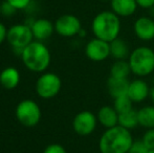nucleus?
Instances as JSON below:
<instances>
[{
    "label": "nucleus",
    "instance_id": "23",
    "mask_svg": "<svg viewBox=\"0 0 154 153\" xmlns=\"http://www.w3.org/2000/svg\"><path fill=\"white\" fill-rule=\"evenodd\" d=\"M142 142L149 150L154 149V128L147 129L142 137Z\"/></svg>",
    "mask_w": 154,
    "mask_h": 153
},
{
    "label": "nucleus",
    "instance_id": "13",
    "mask_svg": "<svg viewBox=\"0 0 154 153\" xmlns=\"http://www.w3.org/2000/svg\"><path fill=\"white\" fill-rule=\"evenodd\" d=\"M29 26L32 29L34 38L40 41L48 39L55 31V24H53L51 21L44 18L37 19Z\"/></svg>",
    "mask_w": 154,
    "mask_h": 153
},
{
    "label": "nucleus",
    "instance_id": "30",
    "mask_svg": "<svg viewBox=\"0 0 154 153\" xmlns=\"http://www.w3.org/2000/svg\"><path fill=\"white\" fill-rule=\"evenodd\" d=\"M149 13H150V17L154 19V6L149 8Z\"/></svg>",
    "mask_w": 154,
    "mask_h": 153
},
{
    "label": "nucleus",
    "instance_id": "28",
    "mask_svg": "<svg viewBox=\"0 0 154 153\" xmlns=\"http://www.w3.org/2000/svg\"><path fill=\"white\" fill-rule=\"evenodd\" d=\"M138 6L143 8H150L154 6V0H135Z\"/></svg>",
    "mask_w": 154,
    "mask_h": 153
},
{
    "label": "nucleus",
    "instance_id": "11",
    "mask_svg": "<svg viewBox=\"0 0 154 153\" xmlns=\"http://www.w3.org/2000/svg\"><path fill=\"white\" fill-rule=\"evenodd\" d=\"M135 36L142 41H151L154 39V19L151 17H140L133 24Z\"/></svg>",
    "mask_w": 154,
    "mask_h": 153
},
{
    "label": "nucleus",
    "instance_id": "4",
    "mask_svg": "<svg viewBox=\"0 0 154 153\" xmlns=\"http://www.w3.org/2000/svg\"><path fill=\"white\" fill-rule=\"evenodd\" d=\"M131 72L137 77L149 76L154 72V50L148 46H140L131 51L128 58Z\"/></svg>",
    "mask_w": 154,
    "mask_h": 153
},
{
    "label": "nucleus",
    "instance_id": "26",
    "mask_svg": "<svg viewBox=\"0 0 154 153\" xmlns=\"http://www.w3.org/2000/svg\"><path fill=\"white\" fill-rule=\"evenodd\" d=\"M6 1L12 4L16 10H23L29 6L32 0H6Z\"/></svg>",
    "mask_w": 154,
    "mask_h": 153
},
{
    "label": "nucleus",
    "instance_id": "8",
    "mask_svg": "<svg viewBox=\"0 0 154 153\" xmlns=\"http://www.w3.org/2000/svg\"><path fill=\"white\" fill-rule=\"evenodd\" d=\"M55 31L58 35L65 38H71L79 35L82 31V24L77 16L65 14L60 16L55 22Z\"/></svg>",
    "mask_w": 154,
    "mask_h": 153
},
{
    "label": "nucleus",
    "instance_id": "27",
    "mask_svg": "<svg viewBox=\"0 0 154 153\" xmlns=\"http://www.w3.org/2000/svg\"><path fill=\"white\" fill-rule=\"evenodd\" d=\"M16 11H17L16 8H15L11 3H8L6 0L3 2V3H2V5H1V13L4 15V16H11V15L14 14Z\"/></svg>",
    "mask_w": 154,
    "mask_h": 153
},
{
    "label": "nucleus",
    "instance_id": "3",
    "mask_svg": "<svg viewBox=\"0 0 154 153\" xmlns=\"http://www.w3.org/2000/svg\"><path fill=\"white\" fill-rule=\"evenodd\" d=\"M22 62L25 67L34 72H43L51 64V51L43 43L32 41L21 53Z\"/></svg>",
    "mask_w": 154,
    "mask_h": 153
},
{
    "label": "nucleus",
    "instance_id": "22",
    "mask_svg": "<svg viewBox=\"0 0 154 153\" xmlns=\"http://www.w3.org/2000/svg\"><path fill=\"white\" fill-rule=\"evenodd\" d=\"M113 108L116 109L119 115H121V113L127 112V111L133 109V102L130 100L128 96H120V98L114 99Z\"/></svg>",
    "mask_w": 154,
    "mask_h": 153
},
{
    "label": "nucleus",
    "instance_id": "31",
    "mask_svg": "<svg viewBox=\"0 0 154 153\" xmlns=\"http://www.w3.org/2000/svg\"><path fill=\"white\" fill-rule=\"evenodd\" d=\"M150 96H151V100L153 102V105H154V87L151 89V92H150Z\"/></svg>",
    "mask_w": 154,
    "mask_h": 153
},
{
    "label": "nucleus",
    "instance_id": "2",
    "mask_svg": "<svg viewBox=\"0 0 154 153\" xmlns=\"http://www.w3.org/2000/svg\"><path fill=\"white\" fill-rule=\"evenodd\" d=\"M91 31L95 38L106 42L116 39L121 32V19L112 11H103L95 15L91 22Z\"/></svg>",
    "mask_w": 154,
    "mask_h": 153
},
{
    "label": "nucleus",
    "instance_id": "16",
    "mask_svg": "<svg viewBox=\"0 0 154 153\" xmlns=\"http://www.w3.org/2000/svg\"><path fill=\"white\" fill-rule=\"evenodd\" d=\"M128 79H119L110 76L107 80V90L108 93L113 99L127 96L128 87H129Z\"/></svg>",
    "mask_w": 154,
    "mask_h": 153
},
{
    "label": "nucleus",
    "instance_id": "7",
    "mask_svg": "<svg viewBox=\"0 0 154 153\" xmlns=\"http://www.w3.org/2000/svg\"><path fill=\"white\" fill-rule=\"evenodd\" d=\"M32 38H34V35H32L29 25L15 24L8 29L6 40L8 44L14 49L20 50L21 53L27 45L32 42Z\"/></svg>",
    "mask_w": 154,
    "mask_h": 153
},
{
    "label": "nucleus",
    "instance_id": "25",
    "mask_svg": "<svg viewBox=\"0 0 154 153\" xmlns=\"http://www.w3.org/2000/svg\"><path fill=\"white\" fill-rule=\"evenodd\" d=\"M43 153H67L65 148L60 144H51L44 149Z\"/></svg>",
    "mask_w": 154,
    "mask_h": 153
},
{
    "label": "nucleus",
    "instance_id": "18",
    "mask_svg": "<svg viewBox=\"0 0 154 153\" xmlns=\"http://www.w3.org/2000/svg\"><path fill=\"white\" fill-rule=\"evenodd\" d=\"M109 44L110 56L112 58H114L116 60H128L131 51H130L127 42L124 39L118 37L113 41H111Z\"/></svg>",
    "mask_w": 154,
    "mask_h": 153
},
{
    "label": "nucleus",
    "instance_id": "14",
    "mask_svg": "<svg viewBox=\"0 0 154 153\" xmlns=\"http://www.w3.org/2000/svg\"><path fill=\"white\" fill-rule=\"evenodd\" d=\"M97 122L105 129H109L119 125V113L113 106H103L97 111Z\"/></svg>",
    "mask_w": 154,
    "mask_h": 153
},
{
    "label": "nucleus",
    "instance_id": "19",
    "mask_svg": "<svg viewBox=\"0 0 154 153\" xmlns=\"http://www.w3.org/2000/svg\"><path fill=\"white\" fill-rule=\"evenodd\" d=\"M138 125L146 129L154 128V105L145 106L137 110Z\"/></svg>",
    "mask_w": 154,
    "mask_h": 153
},
{
    "label": "nucleus",
    "instance_id": "15",
    "mask_svg": "<svg viewBox=\"0 0 154 153\" xmlns=\"http://www.w3.org/2000/svg\"><path fill=\"white\" fill-rule=\"evenodd\" d=\"M111 11L119 17H129L135 13L137 3L135 0H111Z\"/></svg>",
    "mask_w": 154,
    "mask_h": 153
},
{
    "label": "nucleus",
    "instance_id": "10",
    "mask_svg": "<svg viewBox=\"0 0 154 153\" xmlns=\"http://www.w3.org/2000/svg\"><path fill=\"white\" fill-rule=\"evenodd\" d=\"M86 57L93 62L105 61L110 57V44L99 38H93L85 46Z\"/></svg>",
    "mask_w": 154,
    "mask_h": 153
},
{
    "label": "nucleus",
    "instance_id": "1",
    "mask_svg": "<svg viewBox=\"0 0 154 153\" xmlns=\"http://www.w3.org/2000/svg\"><path fill=\"white\" fill-rule=\"evenodd\" d=\"M133 142L130 130L118 125L106 129L101 135L99 150L101 153H128Z\"/></svg>",
    "mask_w": 154,
    "mask_h": 153
},
{
    "label": "nucleus",
    "instance_id": "12",
    "mask_svg": "<svg viewBox=\"0 0 154 153\" xmlns=\"http://www.w3.org/2000/svg\"><path fill=\"white\" fill-rule=\"evenodd\" d=\"M150 88L143 79H135L129 83L127 96L133 103H142L150 96Z\"/></svg>",
    "mask_w": 154,
    "mask_h": 153
},
{
    "label": "nucleus",
    "instance_id": "5",
    "mask_svg": "<svg viewBox=\"0 0 154 153\" xmlns=\"http://www.w3.org/2000/svg\"><path fill=\"white\" fill-rule=\"evenodd\" d=\"M41 108L35 101L23 100L16 107V118L24 127H35L41 120Z\"/></svg>",
    "mask_w": 154,
    "mask_h": 153
},
{
    "label": "nucleus",
    "instance_id": "17",
    "mask_svg": "<svg viewBox=\"0 0 154 153\" xmlns=\"http://www.w3.org/2000/svg\"><path fill=\"white\" fill-rule=\"evenodd\" d=\"M20 82V74L15 67H6L0 72V85L5 89H14Z\"/></svg>",
    "mask_w": 154,
    "mask_h": 153
},
{
    "label": "nucleus",
    "instance_id": "6",
    "mask_svg": "<svg viewBox=\"0 0 154 153\" xmlns=\"http://www.w3.org/2000/svg\"><path fill=\"white\" fill-rule=\"evenodd\" d=\"M61 87V79L54 72H45L36 82V92L42 99L55 98L60 92Z\"/></svg>",
    "mask_w": 154,
    "mask_h": 153
},
{
    "label": "nucleus",
    "instance_id": "9",
    "mask_svg": "<svg viewBox=\"0 0 154 153\" xmlns=\"http://www.w3.org/2000/svg\"><path fill=\"white\" fill-rule=\"evenodd\" d=\"M97 118L94 113L88 110H83L77 113L72 121V128L78 135L88 136L95 130Z\"/></svg>",
    "mask_w": 154,
    "mask_h": 153
},
{
    "label": "nucleus",
    "instance_id": "29",
    "mask_svg": "<svg viewBox=\"0 0 154 153\" xmlns=\"http://www.w3.org/2000/svg\"><path fill=\"white\" fill-rule=\"evenodd\" d=\"M6 36H8V29L3 23L0 22V44H2L4 40H6Z\"/></svg>",
    "mask_w": 154,
    "mask_h": 153
},
{
    "label": "nucleus",
    "instance_id": "20",
    "mask_svg": "<svg viewBox=\"0 0 154 153\" xmlns=\"http://www.w3.org/2000/svg\"><path fill=\"white\" fill-rule=\"evenodd\" d=\"M131 72L128 60H116L110 67V76L119 79H128Z\"/></svg>",
    "mask_w": 154,
    "mask_h": 153
},
{
    "label": "nucleus",
    "instance_id": "24",
    "mask_svg": "<svg viewBox=\"0 0 154 153\" xmlns=\"http://www.w3.org/2000/svg\"><path fill=\"white\" fill-rule=\"evenodd\" d=\"M149 149L144 145V143L142 142V139L138 141H134L132 146L130 147L128 153H148Z\"/></svg>",
    "mask_w": 154,
    "mask_h": 153
},
{
    "label": "nucleus",
    "instance_id": "21",
    "mask_svg": "<svg viewBox=\"0 0 154 153\" xmlns=\"http://www.w3.org/2000/svg\"><path fill=\"white\" fill-rule=\"evenodd\" d=\"M119 125L121 127L131 131L136 126H138V118H137V111L131 109V110L127 111L119 115Z\"/></svg>",
    "mask_w": 154,
    "mask_h": 153
},
{
    "label": "nucleus",
    "instance_id": "32",
    "mask_svg": "<svg viewBox=\"0 0 154 153\" xmlns=\"http://www.w3.org/2000/svg\"><path fill=\"white\" fill-rule=\"evenodd\" d=\"M148 153H154V149H150Z\"/></svg>",
    "mask_w": 154,
    "mask_h": 153
},
{
    "label": "nucleus",
    "instance_id": "33",
    "mask_svg": "<svg viewBox=\"0 0 154 153\" xmlns=\"http://www.w3.org/2000/svg\"><path fill=\"white\" fill-rule=\"evenodd\" d=\"M102 1H111V0H102Z\"/></svg>",
    "mask_w": 154,
    "mask_h": 153
}]
</instances>
